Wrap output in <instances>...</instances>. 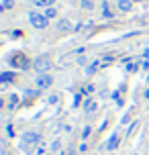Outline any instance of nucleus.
Returning a JSON list of instances; mask_svg holds the SVG:
<instances>
[{"label": "nucleus", "mask_w": 149, "mask_h": 155, "mask_svg": "<svg viewBox=\"0 0 149 155\" xmlns=\"http://www.w3.org/2000/svg\"><path fill=\"white\" fill-rule=\"evenodd\" d=\"M12 80H15V74H12V71H2V74H0V82H2V84H10Z\"/></svg>", "instance_id": "nucleus-7"}, {"label": "nucleus", "mask_w": 149, "mask_h": 155, "mask_svg": "<svg viewBox=\"0 0 149 155\" xmlns=\"http://www.w3.org/2000/svg\"><path fill=\"white\" fill-rule=\"evenodd\" d=\"M53 84V78L49 76V74H39V76L35 78V86H37V90H45L49 86Z\"/></svg>", "instance_id": "nucleus-5"}, {"label": "nucleus", "mask_w": 149, "mask_h": 155, "mask_svg": "<svg viewBox=\"0 0 149 155\" xmlns=\"http://www.w3.org/2000/svg\"><path fill=\"white\" fill-rule=\"evenodd\" d=\"M88 135H90V127H86V129H84V133H82V137H84V139H86Z\"/></svg>", "instance_id": "nucleus-21"}, {"label": "nucleus", "mask_w": 149, "mask_h": 155, "mask_svg": "<svg viewBox=\"0 0 149 155\" xmlns=\"http://www.w3.org/2000/svg\"><path fill=\"white\" fill-rule=\"evenodd\" d=\"M59 145H61L59 141H53V145H51V151H57V149H59Z\"/></svg>", "instance_id": "nucleus-19"}, {"label": "nucleus", "mask_w": 149, "mask_h": 155, "mask_svg": "<svg viewBox=\"0 0 149 155\" xmlns=\"http://www.w3.org/2000/svg\"><path fill=\"white\" fill-rule=\"evenodd\" d=\"M127 71H137V65H135V63H129V65H127Z\"/></svg>", "instance_id": "nucleus-18"}, {"label": "nucleus", "mask_w": 149, "mask_h": 155, "mask_svg": "<svg viewBox=\"0 0 149 155\" xmlns=\"http://www.w3.org/2000/svg\"><path fill=\"white\" fill-rule=\"evenodd\" d=\"M8 61H10V65H12V68H16V70H29V68H31V61H29L23 53L10 55V59H8Z\"/></svg>", "instance_id": "nucleus-2"}, {"label": "nucleus", "mask_w": 149, "mask_h": 155, "mask_svg": "<svg viewBox=\"0 0 149 155\" xmlns=\"http://www.w3.org/2000/svg\"><path fill=\"white\" fill-rule=\"evenodd\" d=\"M18 102H21V98H18L16 94H12V96H10V100H8V108H15Z\"/></svg>", "instance_id": "nucleus-12"}, {"label": "nucleus", "mask_w": 149, "mask_h": 155, "mask_svg": "<svg viewBox=\"0 0 149 155\" xmlns=\"http://www.w3.org/2000/svg\"><path fill=\"white\" fill-rule=\"evenodd\" d=\"M118 8L127 12V10H131V0H118Z\"/></svg>", "instance_id": "nucleus-10"}, {"label": "nucleus", "mask_w": 149, "mask_h": 155, "mask_svg": "<svg viewBox=\"0 0 149 155\" xmlns=\"http://www.w3.org/2000/svg\"><path fill=\"white\" fill-rule=\"evenodd\" d=\"M49 68H51V59H49V55H39V57L33 61V70L37 71V74H47Z\"/></svg>", "instance_id": "nucleus-1"}, {"label": "nucleus", "mask_w": 149, "mask_h": 155, "mask_svg": "<svg viewBox=\"0 0 149 155\" xmlns=\"http://www.w3.org/2000/svg\"><path fill=\"white\" fill-rule=\"evenodd\" d=\"M82 6L84 8H92V2H90V0H82Z\"/></svg>", "instance_id": "nucleus-17"}, {"label": "nucleus", "mask_w": 149, "mask_h": 155, "mask_svg": "<svg viewBox=\"0 0 149 155\" xmlns=\"http://www.w3.org/2000/svg\"><path fill=\"white\" fill-rule=\"evenodd\" d=\"M53 2H55V0H33V6H45V8H49V6H53Z\"/></svg>", "instance_id": "nucleus-9"}, {"label": "nucleus", "mask_w": 149, "mask_h": 155, "mask_svg": "<svg viewBox=\"0 0 149 155\" xmlns=\"http://www.w3.org/2000/svg\"><path fill=\"white\" fill-rule=\"evenodd\" d=\"M98 63H100V61H94V63H92V65H90V68H88V74H90V76H92V74H94V71H96V68H98Z\"/></svg>", "instance_id": "nucleus-16"}, {"label": "nucleus", "mask_w": 149, "mask_h": 155, "mask_svg": "<svg viewBox=\"0 0 149 155\" xmlns=\"http://www.w3.org/2000/svg\"><path fill=\"white\" fill-rule=\"evenodd\" d=\"M96 108H98V102H96V100H92V98H90V100H86V104H84V112H88V114H90V112H94Z\"/></svg>", "instance_id": "nucleus-6"}, {"label": "nucleus", "mask_w": 149, "mask_h": 155, "mask_svg": "<svg viewBox=\"0 0 149 155\" xmlns=\"http://www.w3.org/2000/svg\"><path fill=\"white\" fill-rule=\"evenodd\" d=\"M43 15L47 16V18H53V16H55V15H57V10H55V8H53V6H49V8H47V10H45V12H43Z\"/></svg>", "instance_id": "nucleus-13"}, {"label": "nucleus", "mask_w": 149, "mask_h": 155, "mask_svg": "<svg viewBox=\"0 0 149 155\" xmlns=\"http://www.w3.org/2000/svg\"><path fill=\"white\" fill-rule=\"evenodd\" d=\"M12 4H15V0H2V10H8V8H12Z\"/></svg>", "instance_id": "nucleus-14"}, {"label": "nucleus", "mask_w": 149, "mask_h": 155, "mask_svg": "<svg viewBox=\"0 0 149 155\" xmlns=\"http://www.w3.org/2000/svg\"><path fill=\"white\" fill-rule=\"evenodd\" d=\"M6 135H8V137H12V135H15V131H12V127H10V124L6 127Z\"/></svg>", "instance_id": "nucleus-20"}, {"label": "nucleus", "mask_w": 149, "mask_h": 155, "mask_svg": "<svg viewBox=\"0 0 149 155\" xmlns=\"http://www.w3.org/2000/svg\"><path fill=\"white\" fill-rule=\"evenodd\" d=\"M29 23L35 27V29H45L49 23V18L43 12H29Z\"/></svg>", "instance_id": "nucleus-3"}, {"label": "nucleus", "mask_w": 149, "mask_h": 155, "mask_svg": "<svg viewBox=\"0 0 149 155\" xmlns=\"http://www.w3.org/2000/svg\"><path fill=\"white\" fill-rule=\"evenodd\" d=\"M65 155H76V151H74V149H70V151H68Z\"/></svg>", "instance_id": "nucleus-22"}, {"label": "nucleus", "mask_w": 149, "mask_h": 155, "mask_svg": "<svg viewBox=\"0 0 149 155\" xmlns=\"http://www.w3.org/2000/svg\"><path fill=\"white\" fill-rule=\"evenodd\" d=\"M117 147H118V135H112L108 139V143H106V149L112 151V149H117Z\"/></svg>", "instance_id": "nucleus-8"}, {"label": "nucleus", "mask_w": 149, "mask_h": 155, "mask_svg": "<svg viewBox=\"0 0 149 155\" xmlns=\"http://www.w3.org/2000/svg\"><path fill=\"white\" fill-rule=\"evenodd\" d=\"M37 145H39V135L37 133L29 131L23 135V147L25 149H33V147H37Z\"/></svg>", "instance_id": "nucleus-4"}, {"label": "nucleus", "mask_w": 149, "mask_h": 155, "mask_svg": "<svg viewBox=\"0 0 149 155\" xmlns=\"http://www.w3.org/2000/svg\"><path fill=\"white\" fill-rule=\"evenodd\" d=\"M57 29H59V31H70L71 29L70 21H59V23H57Z\"/></svg>", "instance_id": "nucleus-11"}, {"label": "nucleus", "mask_w": 149, "mask_h": 155, "mask_svg": "<svg viewBox=\"0 0 149 155\" xmlns=\"http://www.w3.org/2000/svg\"><path fill=\"white\" fill-rule=\"evenodd\" d=\"M102 15L106 16V18H110V16H112V15H110V10H108V4H106V2L102 4Z\"/></svg>", "instance_id": "nucleus-15"}]
</instances>
